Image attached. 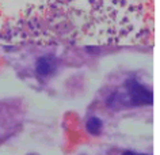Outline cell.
<instances>
[{
    "label": "cell",
    "instance_id": "4",
    "mask_svg": "<svg viewBox=\"0 0 160 155\" xmlns=\"http://www.w3.org/2000/svg\"><path fill=\"white\" fill-rule=\"evenodd\" d=\"M122 155H145V154H138V152H134V151H125Z\"/></svg>",
    "mask_w": 160,
    "mask_h": 155
},
{
    "label": "cell",
    "instance_id": "2",
    "mask_svg": "<svg viewBox=\"0 0 160 155\" xmlns=\"http://www.w3.org/2000/svg\"><path fill=\"white\" fill-rule=\"evenodd\" d=\"M54 68H56V63L52 57H42L37 63V72L41 76H46V75L52 74Z\"/></svg>",
    "mask_w": 160,
    "mask_h": 155
},
{
    "label": "cell",
    "instance_id": "1",
    "mask_svg": "<svg viewBox=\"0 0 160 155\" xmlns=\"http://www.w3.org/2000/svg\"><path fill=\"white\" fill-rule=\"evenodd\" d=\"M126 98L130 105H134V106L151 105L152 99H153L151 91L136 80L126 82Z\"/></svg>",
    "mask_w": 160,
    "mask_h": 155
},
{
    "label": "cell",
    "instance_id": "3",
    "mask_svg": "<svg viewBox=\"0 0 160 155\" xmlns=\"http://www.w3.org/2000/svg\"><path fill=\"white\" fill-rule=\"evenodd\" d=\"M87 131L92 135H98L102 131V121L98 117H91L87 121Z\"/></svg>",
    "mask_w": 160,
    "mask_h": 155
}]
</instances>
